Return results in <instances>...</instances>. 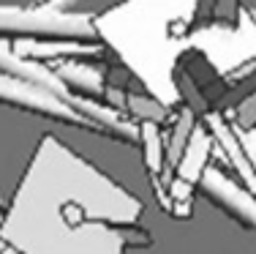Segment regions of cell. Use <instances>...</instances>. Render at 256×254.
<instances>
[{
	"label": "cell",
	"mask_w": 256,
	"mask_h": 254,
	"mask_svg": "<svg viewBox=\"0 0 256 254\" xmlns=\"http://www.w3.org/2000/svg\"><path fill=\"white\" fill-rule=\"evenodd\" d=\"M196 189L210 199V202L224 205L226 210H232L234 216H240L242 221L256 227V194L251 189L240 183L229 169H224L221 164L210 161L204 167L202 178H199Z\"/></svg>",
	"instance_id": "cell-3"
},
{
	"label": "cell",
	"mask_w": 256,
	"mask_h": 254,
	"mask_svg": "<svg viewBox=\"0 0 256 254\" xmlns=\"http://www.w3.org/2000/svg\"><path fill=\"white\" fill-rule=\"evenodd\" d=\"M226 118L237 126V129H256V90L251 96H246Z\"/></svg>",
	"instance_id": "cell-10"
},
{
	"label": "cell",
	"mask_w": 256,
	"mask_h": 254,
	"mask_svg": "<svg viewBox=\"0 0 256 254\" xmlns=\"http://www.w3.org/2000/svg\"><path fill=\"white\" fill-rule=\"evenodd\" d=\"M52 0H0V9L8 11H33V9H46Z\"/></svg>",
	"instance_id": "cell-13"
},
{
	"label": "cell",
	"mask_w": 256,
	"mask_h": 254,
	"mask_svg": "<svg viewBox=\"0 0 256 254\" xmlns=\"http://www.w3.org/2000/svg\"><path fill=\"white\" fill-rule=\"evenodd\" d=\"M210 156H212V137H210V131H207V126L202 123V118H199L196 129H194L191 140H188L186 150H182V156L178 161L174 175L191 180V183H199L204 167L210 164Z\"/></svg>",
	"instance_id": "cell-6"
},
{
	"label": "cell",
	"mask_w": 256,
	"mask_h": 254,
	"mask_svg": "<svg viewBox=\"0 0 256 254\" xmlns=\"http://www.w3.org/2000/svg\"><path fill=\"white\" fill-rule=\"evenodd\" d=\"M242 0H212V25L237 28L240 25Z\"/></svg>",
	"instance_id": "cell-9"
},
{
	"label": "cell",
	"mask_w": 256,
	"mask_h": 254,
	"mask_svg": "<svg viewBox=\"0 0 256 254\" xmlns=\"http://www.w3.org/2000/svg\"><path fill=\"white\" fill-rule=\"evenodd\" d=\"M139 153L148 175H161L164 169V129L158 123H139Z\"/></svg>",
	"instance_id": "cell-8"
},
{
	"label": "cell",
	"mask_w": 256,
	"mask_h": 254,
	"mask_svg": "<svg viewBox=\"0 0 256 254\" xmlns=\"http://www.w3.org/2000/svg\"><path fill=\"white\" fill-rule=\"evenodd\" d=\"M251 17H254V22H256V9H254V11H251Z\"/></svg>",
	"instance_id": "cell-18"
},
{
	"label": "cell",
	"mask_w": 256,
	"mask_h": 254,
	"mask_svg": "<svg viewBox=\"0 0 256 254\" xmlns=\"http://www.w3.org/2000/svg\"><path fill=\"white\" fill-rule=\"evenodd\" d=\"M232 126H234V123H232ZM234 131H237V137H240L242 150H246L248 161H251V167L256 172V129H237V126H234Z\"/></svg>",
	"instance_id": "cell-12"
},
{
	"label": "cell",
	"mask_w": 256,
	"mask_h": 254,
	"mask_svg": "<svg viewBox=\"0 0 256 254\" xmlns=\"http://www.w3.org/2000/svg\"><path fill=\"white\" fill-rule=\"evenodd\" d=\"M194 210V199H186V202H172V208H169V213L174 216V219H188Z\"/></svg>",
	"instance_id": "cell-14"
},
{
	"label": "cell",
	"mask_w": 256,
	"mask_h": 254,
	"mask_svg": "<svg viewBox=\"0 0 256 254\" xmlns=\"http://www.w3.org/2000/svg\"><path fill=\"white\" fill-rule=\"evenodd\" d=\"M93 41L98 44L104 36L96 28L93 17L66 14L54 9H33V11H8L0 9V41Z\"/></svg>",
	"instance_id": "cell-2"
},
{
	"label": "cell",
	"mask_w": 256,
	"mask_h": 254,
	"mask_svg": "<svg viewBox=\"0 0 256 254\" xmlns=\"http://www.w3.org/2000/svg\"><path fill=\"white\" fill-rule=\"evenodd\" d=\"M0 254H20L14 249V246H8V243H3V240H0Z\"/></svg>",
	"instance_id": "cell-15"
},
{
	"label": "cell",
	"mask_w": 256,
	"mask_h": 254,
	"mask_svg": "<svg viewBox=\"0 0 256 254\" xmlns=\"http://www.w3.org/2000/svg\"><path fill=\"white\" fill-rule=\"evenodd\" d=\"M3 219H6V213H3V208H0V224H3Z\"/></svg>",
	"instance_id": "cell-17"
},
{
	"label": "cell",
	"mask_w": 256,
	"mask_h": 254,
	"mask_svg": "<svg viewBox=\"0 0 256 254\" xmlns=\"http://www.w3.org/2000/svg\"><path fill=\"white\" fill-rule=\"evenodd\" d=\"M142 210L134 191L46 131L14 189L0 240L20 254H123L150 246Z\"/></svg>",
	"instance_id": "cell-1"
},
{
	"label": "cell",
	"mask_w": 256,
	"mask_h": 254,
	"mask_svg": "<svg viewBox=\"0 0 256 254\" xmlns=\"http://www.w3.org/2000/svg\"><path fill=\"white\" fill-rule=\"evenodd\" d=\"M172 115H174L172 107L164 104L161 99H156L148 88L128 93L126 118H131L134 123H158V126H166Z\"/></svg>",
	"instance_id": "cell-7"
},
{
	"label": "cell",
	"mask_w": 256,
	"mask_h": 254,
	"mask_svg": "<svg viewBox=\"0 0 256 254\" xmlns=\"http://www.w3.org/2000/svg\"><path fill=\"white\" fill-rule=\"evenodd\" d=\"M196 123H199L196 115L188 110V107L180 104L178 110H174V115L169 118V123L161 126V129H164V169H161V175H158V180H161L164 186L174 178L178 161H180L182 150H186L188 140H191Z\"/></svg>",
	"instance_id": "cell-5"
},
{
	"label": "cell",
	"mask_w": 256,
	"mask_h": 254,
	"mask_svg": "<svg viewBox=\"0 0 256 254\" xmlns=\"http://www.w3.org/2000/svg\"><path fill=\"white\" fill-rule=\"evenodd\" d=\"M6 205V197H3V189H0V208Z\"/></svg>",
	"instance_id": "cell-16"
},
{
	"label": "cell",
	"mask_w": 256,
	"mask_h": 254,
	"mask_svg": "<svg viewBox=\"0 0 256 254\" xmlns=\"http://www.w3.org/2000/svg\"><path fill=\"white\" fill-rule=\"evenodd\" d=\"M166 194H169V199H172V202H186V199H194V197H196V183H191V180L174 175V178L166 183Z\"/></svg>",
	"instance_id": "cell-11"
},
{
	"label": "cell",
	"mask_w": 256,
	"mask_h": 254,
	"mask_svg": "<svg viewBox=\"0 0 256 254\" xmlns=\"http://www.w3.org/2000/svg\"><path fill=\"white\" fill-rule=\"evenodd\" d=\"M202 123L207 126V131H210L212 142H216L218 148L224 150V159H226L229 172L234 175V178L240 180L246 189H251L254 194H256V172H254L251 161H248L246 150H242V142H240V137H237V131H234V126H232V120H229L224 112L210 110V112H207L204 118H202Z\"/></svg>",
	"instance_id": "cell-4"
}]
</instances>
